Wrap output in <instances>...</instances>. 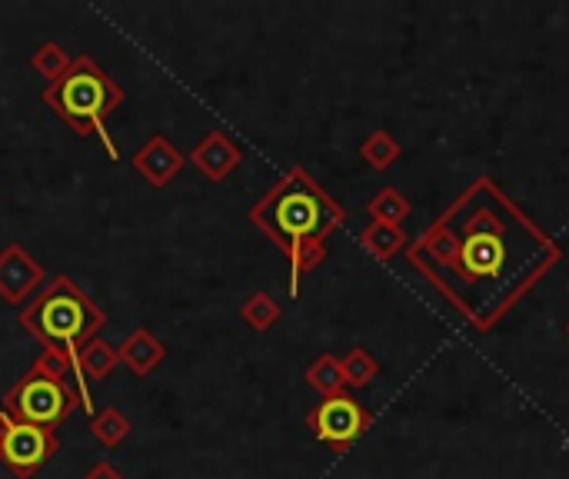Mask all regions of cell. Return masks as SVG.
<instances>
[{"label":"cell","instance_id":"cell-11","mask_svg":"<svg viewBox=\"0 0 569 479\" xmlns=\"http://www.w3.org/2000/svg\"><path fill=\"white\" fill-rule=\"evenodd\" d=\"M400 153H403V147H400V140L390 133V130H373L363 143H360V157L367 160V167H373V170H390L397 160H400Z\"/></svg>","mask_w":569,"mask_h":479},{"label":"cell","instance_id":"cell-6","mask_svg":"<svg viewBox=\"0 0 569 479\" xmlns=\"http://www.w3.org/2000/svg\"><path fill=\"white\" fill-rule=\"evenodd\" d=\"M53 453V437L30 423H10L0 417V457L17 473H33Z\"/></svg>","mask_w":569,"mask_h":479},{"label":"cell","instance_id":"cell-4","mask_svg":"<svg viewBox=\"0 0 569 479\" xmlns=\"http://www.w3.org/2000/svg\"><path fill=\"white\" fill-rule=\"evenodd\" d=\"M370 423H373L370 410H367L357 397H350V393L327 397V400H320V403L307 413L310 433H313L323 447H330V450H337V453H347V450L370 430Z\"/></svg>","mask_w":569,"mask_h":479},{"label":"cell","instance_id":"cell-14","mask_svg":"<svg viewBox=\"0 0 569 479\" xmlns=\"http://www.w3.org/2000/svg\"><path fill=\"white\" fill-rule=\"evenodd\" d=\"M423 247H427V253H430L437 263H443V267H450V270H457L460 260H463V240H460L457 233H450L447 227H433V230L427 233Z\"/></svg>","mask_w":569,"mask_h":479},{"label":"cell","instance_id":"cell-9","mask_svg":"<svg viewBox=\"0 0 569 479\" xmlns=\"http://www.w3.org/2000/svg\"><path fill=\"white\" fill-rule=\"evenodd\" d=\"M360 247L370 257L387 263V260H393L407 247V233H403V227H390V223H373L370 220V227L360 233Z\"/></svg>","mask_w":569,"mask_h":479},{"label":"cell","instance_id":"cell-17","mask_svg":"<svg viewBox=\"0 0 569 479\" xmlns=\"http://www.w3.org/2000/svg\"><path fill=\"white\" fill-rule=\"evenodd\" d=\"M567 333H569V323H567Z\"/></svg>","mask_w":569,"mask_h":479},{"label":"cell","instance_id":"cell-16","mask_svg":"<svg viewBox=\"0 0 569 479\" xmlns=\"http://www.w3.org/2000/svg\"><path fill=\"white\" fill-rule=\"evenodd\" d=\"M470 233H507V227H503L493 213L480 210V213H473V217L467 220V237H470Z\"/></svg>","mask_w":569,"mask_h":479},{"label":"cell","instance_id":"cell-13","mask_svg":"<svg viewBox=\"0 0 569 479\" xmlns=\"http://www.w3.org/2000/svg\"><path fill=\"white\" fill-rule=\"evenodd\" d=\"M340 367H343V380H347L350 390L370 387V383L377 380V373H380V367H377V360H373V353H370L367 347L347 350V353L340 357Z\"/></svg>","mask_w":569,"mask_h":479},{"label":"cell","instance_id":"cell-5","mask_svg":"<svg viewBox=\"0 0 569 479\" xmlns=\"http://www.w3.org/2000/svg\"><path fill=\"white\" fill-rule=\"evenodd\" d=\"M7 407L20 417V423H30V427L47 430V427H57L70 413L73 400H70V393L63 390V383L57 377H47V373L33 370L10 393V403Z\"/></svg>","mask_w":569,"mask_h":479},{"label":"cell","instance_id":"cell-8","mask_svg":"<svg viewBox=\"0 0 569 479\" xmlns=\"http://www.w3.org/2000/svg\"><path fill=\"white\" fill-rule=\"evenodd\" d=\"M193 163H197L210 180H223V177L240 163V150H237L223 133H210V137L193 150Z\"/></svg>","mask_w":569,"mask_h":479},{"label":"cell","instance_id":"cell-3","mask_svg":"<svg viewBox=\"0 0 569 479\" xmlns=\"http://www.w3.org/2000/svg\"><path fill=\"white\" fill-rule=\"evenodd\" d=\"M117 97L120 93L110 87V80L97 73L90 63H77L57 87L47 90V100L77 127L97 123L117 103Z\"/></svg>","mask_w":569,"mask_h":479},{"label":"cell","instance_id":"cell-15","mask_svg":"<svg viewBox=\"0 0 569 479\" xmlns=\"http://www.w3.org/2000/svg\"><path fill=\"white\" fill-rule=\"evenodd\" d=\"M243 320L253 327V330H270L277 320H280V307L273 297L267 293H253L247 303H243Z\"/></svg>","mask_w":569,"mask_h":479},{"label":"cell","instance_id":"cell-1","mask_svg":"<svg viewBox=\"0 0 569 479\" xmlns=\"http://www.w3.org/2000/svg\"><path fill=\"white\" fill-rule=\"evenodd\" d=\"M253 220L270 233V240L290 253L307 240H330L343 227V207L333 203L303 170H293L257 210Z\"/></svg>","mask_w":569,"mask_h":479},{"label":"cell","instance_id":"cell-7","mask_svg":"<svg viewBox=\"0 0 569 479\" xmlns=\"http://www.w3.org/2000/svg\"><path fill=\"white\" fill-rule=\"evenodd\" d=\"M503 260H507L503 233H470V237H463V260H460L457 273L467 280H480V277L497 273L503 267Z\"/></svg>","mask_w":569,"mask_h":479},{"label":"cell","instance_id":"cell-12","mask_svg":"<svg viewBox=\"0 0 569 479\" xmlns=\"http://www.w3.org/2000/svg\"><path fill=\"white\" fill-rule=\"evenodd\" d=\"M367 213H370V220H373V223L400 227V223L410 217V200H407L397 187H383L380 193H373V197H370Z\"/></svg>","mask_w":569,"mask_h":479},{"label":"cell","instance_id":"cell-2","mask_svg":"<svg viewBox=\"0 0 569 479\" xmlns=\"http://www.w3.org/2000/svg\"><path fill=\"white\" fill-rule=\"evenodd\" d=\"M97 323H100V313L67 280H57L53 290L27 313V327L40 340L67 347L73 360H77V347L97 330Z\"/></svg>","mask_w":569,"mask_h":479},{"label":"cell","instance_id":"cell-10","mask_svg":"<svg viewBox=\"0 0 569 479\" xmlns=\"http://www.w3.org/2000/svg\"><path fill=\"white\" fill-rule=\"evenodd\" d=\"M307 383H310L317 393H323V400H327V397H340V393H347V380H343L340 357L323 353L320 360H313V363H310V370H307Z\"/></svg>","mask_w":569,"mask_h":479}]
</instances>
